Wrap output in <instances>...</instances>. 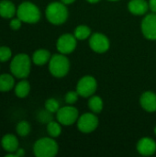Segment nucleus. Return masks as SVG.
<instances>
[{"label": "nucleus", "mask_w": 156, "mask_h": 157, "mask_svg": "<svg viewBox=\"0 0 156 157\" xmlns=\"http://www.w3.org/2000/svg\"><path fill=\"white\" fill-rule=\"evenodd\" d=\"M31 68V61L26 53H18L10 63V72L17 77L24 79L29 76Z\"/></svg>", "instance_id": "obj_1"}, {"label": "nucleus", "mask_w": 156, "mask_h": 157, "mask_svg": "<svg viewBox=\"0 0 156 157\" xmlns=\"http://www.w3.org/2000/svg\"><path fill=\"white\" fill-rule=\"evenodd\" d=\"M17 16L22 22L34 24L40 20V11L36 5L26 1L18 6L17 9Z\"/></svg>", "instance_id": "obj_2"}, {"label": "nucleus", "mask_w": 156, "mask_h": 157, "mask_svg": "<svg viewBox=\"0 0 156 157\" xmlns=\"http://www.w3.org/2000/svg\"><path fill=\"white\" fill-rule=\"evenodd\" d=\"M46 17L53 25H61L67 20L68 10L63 2H52L46 8Z\"/></svg>", "instance_id": "obj_3"}, {"label": "nucleus", "mask_w": 156, "mask_h": 157, "mask_svg": "<svg viewBox=\"0 0 156 157\" xmlns=\"http://www.w3.org/2000/svg\"><path fill=\"white\" fill-rule=\"evenodd\" d=\"M70 69V62L68 58L61 54H53L49 61V70L50 73L57 78H62L65 76Z\"/></svg>", "instance_id": "obj_4"}, {"label": "nucleus", "mask_w": 156, "mask_h": 157, "mask_svg": "<svg viewBox=\"0 0 156 157\" xmlns=\"http://www.w3.org/2000/svg\"><path fill=\"white\" fill-rule=\"evenodd\" d=\"M34 155L37 157H53L58 153V144L51 138H41L33 146Z\"/></svg>", "instance_id": "obj_5"}, {"label": "nucleus", "mask_w": 156, "mask_h": 157, "mask_svg": "<svg viewBox=\"0 0 156 157\" xmlns=\"http://www.w3.org/2000/svg\"><path fill=\"white\" fill-rule=\"evenodd\" d=\"M97 87V80L93 76L86 75L79 80L76 86V91L79 94V96L83 98H89L96 92Z\"/></svg>", "instance_id": "obj_6"}, {"label": "nucleus", "mask_w": 156, "mask_h": 157, "mask_svg": "<svg viewBox=\"0 0 156 157\" xmlns=\"http://www.w3.org/2000/svg\"><path fill=\"white\" fill-rule=\"evenodd\" d=\"M56 118L59 123L69 126L74 124L78 119V110L74 107L66 106L60 108L56 112Z\"/></svg>", "instance_id": "obj_7"}, {"label": "nucleus", "mask_w": 156, "mask_h": 157, "mask_svg": "<svg viewBox=\"0 0 156 157\" xmlns=\"http://www.w3.org/2000/svg\"><path fill=\"white\" fill-rule=\"evenodd\" d=\"M98 126V119L94 113H85L77 120V128L84 133L94 132Z\"/></svg>", "instance_id": "obj_8"}, {"label": "nucleus", "mask_w": 156, "mask_h": 157, "mask_svg": "<svg viewBox=\"0 0 156 157\" xmlns=\"http://www.w3.org/2000/svg\"><path fill=\"white\" fill-rule=\"evenodd\" d=\"M76 38L72 34H63L62 35L56 43L57 50L60 53L69 54L73 52L76 47Z\"/></svg>", "instance_id": "obj_9"}, {"label": "nucleus", "mask_w": 156, "mask_h": 157, "mask_svg": "<svg viewBox=\"0 0 156 157\" xmlns=\"http://www.w3.org/2000/svg\"><path fill=\"white\" fill-rule=\"evenodd\" d=\"M142 31L148 40H156V13L147 15L142 21Z\"/></svg>", "instance_id": "obj_10"}, {"label": "nucleus", "mask_w": 156, "mask_h": 157, "mask_svg": "<svg viewBox=\"0 0 156 157\" xmlns=\"http://www.w3.org/2000/svg\"><path fill=\"white\" fill-rule=\"evenodd\" d=\"M89 46L94 52L97 53H103L108 50L109 40L105 35L101 33H95L89 40Z\"/></svg>", "instance_id": "obj_11"}, {"label": "nucleus", "mask_w": 156, "mask_h": 157, "mask_svg": "<svg viewBox=\"0 0 156 157\" xmlns=\"http://www.w3.org/2000/svg\"><path fill=\"white\" fill-rule=\"evenodd\" d=\"M137 150L139 154L144 156H150L153 155L156 151L155 142L151 138H143L138 142L137 144Z\"/></svg>", "instance_id": "obj_12"}, {"label": "nucleus", "mask_w": 156, "mask_h": 157, "mask_svg": "<svg viewBox=\"0 0 156 157\" xmlns=\"http://www.w3.org/2000/svg\"><path fill=\"white\" fill-rule=\"evenodd\" d=\"M141 106L148 112L156 111V94L151 91L144 92L140 98Z\"/></svg>", "instance_id": "obj_13"}, {"label": "nucleus", "mask_w": 156, "mask_h": 157, "mask_svg": "<svg viewBox=\"0 0 156 157\" xmlns=\"http://www.w3.org/2000/svg\"><path fill=\"white\" fill-rule=\"evenodd\" d=\"M3 149L7 153H15L18 149V140L13 134H6L1 141Z\"/></svg>", "instance_id": "obj_14"}, {"label": "nucleus", "mask_w": 156, "mask_h": 157, "mask_svg": "<svg viewBox=\"0 0 156 157\" xmlns=\"http://www.w3.org/2000/svg\"><path fill=\"white\" fill-rule=\"evenodd\" d=\"M128 7L133 15H143L148 11L149 4L145 0H131Z\"/></svg>", "instance_id": "obj_15"}, {"label": "nucleus", "mask_w": 156, "mask_h": 157, "mask_svg": "<svg viewBox=\"0 0 156 157\" xmlns=\"http://www.w3.org/2000/svg\"><path fill=\"white\" fill-rule=\"evenodd\" d=\"M17 13L15 5L9 0L0 1V17L4 18H12Z\"/></svg>", "instance_id": "obj_16"}, {"label": "nucleus", "mask_w": 156, "mask_h": 157, "mask_svg": "<svg viewBox=\"0 0 156 157\" xmlns=\"http://www.w3.org/2000/svg\"><path fill=\"white\" fill-rule=\"evenodd\" d=\"M51 53L47 50H38L32 55V62L36 65H44L51 59Z\"/></svg>", "instance_id": "obj_17"}, {"label": "nucleus", "mask_w": 156, "mask_h": 157, "mask_svg": "<svg viewBox=\"0 0 156 157\" xmlns=\"http://www.w3.org/2000/svg\"><path fill=\"white\" fill-rule=\"evenodd\" d=\"M15 85V80L11 75L5 74L0 75V92L10 91Z\"/></svg>", "instance_id": "obj_18"}, {"label": "nucleus", "mask_w": 156, "mask_h": 157, "mask_svg": "<svg viewBox=\"0 0 156 157\" xmlns=\"http://www.w3.org/2000/svg\"><path fill=\"white\" fill-rule=\"evenodd\" d=\"M29 91H30V86L27 80H22L18 82L15 86V93L17 97L20 98H26L29 95Z\"/></svg>", "instance_id": "obj_19"}, {"label": "nucleus", "mask_w": 156, "mask_h": 157, "mask_svg": "<svg viewBox=\"0 0 156 157\" xmlns=\"http://www.w3.org/2000/svg\"><path fill=\"white\" fill-rule=\"evenodd\" d=\"M88 108L91 109L93 113H100L103 109V101L101 98L98 96L90 98L88 100Z\"/></svg>", "instance_id": "obj_20"}, {"label": "nucleus", "mask_w": 156, "mask_h": 157, "mask_svg": "<svg viewBox=\"0 0 156 157\" xmlns=\"http://www.w3.org/2000/svg\"><path fill=\"white\" fill-rule=\"evenodd\" d=\"M90 34H91V29L85 25L78 26L74 30V36L79 40H84L87 39L90 36Z\"/></svg>", "instance_id": "obj_21"}, {"label": "nucleus", "mask_w": 156, "mask_h": 157, "mask_svg": "<svg viewBox=\"0 0 156 157\" xmlns=\"http://www.w3.org/2000/svg\"><path fill=\"white\" fill-rule=\"evenodd\" d=\"M47 132L51 137L56 138V137L60 136V134L62 133V127L58 122L51 121L47 125Z\"/></svg>", "instance_id": "obj_22"}, {"label": "nucleus", "mask_w": 156, "mask_h": 157, "mask_svg": "<svg viewBox=\"0 0 156 157\" xmlns=\"http://www.w3.org/2000/svg\"><path fill=\"white\" fill-rule=\"evenodd\" d=\"M30 125L28 121H22L20 122L17 123V128H16V131H17V133L21 136V137H26L29 135V133L30 132Z\"/></svg>", "instance_id": "obj_23"}, {"label": "nucleus", "mask_w": 156, "mask_h": 157, "mask_svg": "<svg viewBox=\"0 0 156 157\" xmlns=\"http://www.w3.org/2000/svg\"><path fill=\"white\" fill-rule=\"evenodd\" d=\"M45 109L51 113H56L60 109L59 102L54 98H49L45 102Z\"/></svg>", "instance_id": "obj_24"}, {"label": "nucleus", "mask_w": 156, "mask_h": 157, "mask_svg": "<svg viewBox=\"0 0 156 157\" xmlns=\"http://www.w3.org/2000/svg\"><path fill=\"white\" fill-rule=\"evenodd\" d=\"M12 56L11 50L6 46H1L0 47V63H4L8 61Z\"/></svg>", "instance_id": "obj_25"}, {"label": "nucleus", "mask_w": 156, "mask_h": 157, "mask_svg": "<svg viewBox=\"0 0 156 157\" xmlns=\"http://www.w3.org/2000/svg\"><path fill=\"white\" fill-rule=\"evenodd\" d=\"M51 112L48 111L47 109L46 110H42L40 111L39 114H38V121L40 122H42V123H49L50 121H52V116H51Z\"/></svg>", "instance_id": "obj_26"}, {"label": "nucleus", "mask_w": 156, "mask_h": 157, "mask_svg": "<svg viewBox=\"0 0 156 157\" xmlns=\"http://www.w3.org/2000/svg\"><path fill=\"white\" fill-rule=\"evenodd\" d=\"M79 97V94L77 93V91H69L66 95H65V102L67 104H74L77 101Z\"/></svg>", "instance_id": "obj_27"}, {"label": "nucleus", "mask_w": 156, "mask_h": 157, "mask_svg": "<svg viewBox=\"0 0 156 157\" xmlns=\"http://www.w3.org/2000/svg\"><path fill=\"white\" fill-rule=\"evenodd\" d=\"M21 20L17 17V18H13L11 21H10V28L14 30H17L18 29H20L21 27Z\"/></svg>", "instance_id": "obj_28"}, {"label": "nucleus", "mask_w": 156, "mask_h": 157, "mask_svg": "<svg viewBox=\"0 0 156 157\" xmlns=\"http://www.w3.org/2000/svg\"><path fill=\"white\" fill-rule=\"evenodd\" d=\"M25 155V151L22 148L17 149L15 153H8L6 156V157H22Z\"/></svg>", "instance_id": "obj_29"}, {"label": "nucleus", "mask_w": 156, "mask_h": 157, "mask_svg": "<svg viewBox=\"0 0 156 157\" xmlns=\"http://www.w3.org/2000/svg\"><path fill=\"white\" fill-rule=\"evenodd\" d=\"M149 7L153 11V13H156V0L149 1Z\"/></svg>", "instance_id": "obj_30"}, {"label": "nucleus", "mask_w": 156, "mask_h": 157, "mask_svg": "<svg viewBox=\"0 0 156 157\" xmlns=\"http://www.w3.org/2000/svg\"><path fill=\"white\" fill-rule=\"evenodd\" d=\"M63 4H65V5H70V4H72V3H74L75 0H61Z\"/></svg>", "instance_id": "obj_31"}, {"label": "nucleus", "mask_w": 156, "mask_h": 157, "mask_svg": "<svg viewBox=\"0 0 156 157\" xmlns=\"http://www.w3.org/2000/svg\"><path fill=\"white\" fill-rule=\"evenodd\" d=\"M87 2H89V3H91V4H95V3H97V2H99L100 0H86Z\"/></svg>", "instance_id": "obj_32"}, {"label": "nucleus", "mask_w": 156, "mask_h": 157, "mask_svg": "<svg viewBox=\"0 0 156 157\" xmlns=\"http://www.w3.org/2000/svg\"><path fill=\"white\" fill-rule=\"evenodd\" d=\"M154 133L156 134V126H155V128H154Z\"/></svg>", "instance_id": "obj_33"}, {"label": "nucleus", "mask_w": 156, "mask_h": 157, "mask_svg": "<svg viewBox=\"0 0 156 157\" xmlns=\"http://www.w3.org/2000/svg\"><path fill=\"white\" fill-rule=\"evenodd\" d=\"M109 1H118V0H109Z\"/></svg>", "instance_id": "obj_34"}]
</instances>
